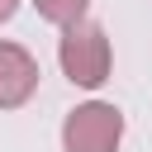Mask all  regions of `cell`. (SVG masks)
<instances>
[{
	"instance_id": "obj_1",
	"label": "cell",
	"mask_w": 152,
	"mask_h": 152,
	"mask_svg": "<svg viewBox=\"0 0 152 152\" xmlns=\"http://www.w3.org/2000/svg\"><path fill=\"white\" fill-rule=\"evenodd\" d=\"M62 71H66V81H76V86H86V90H95L104 76H109V38H104V28L100 24H90V19H76V24H62Z\"/></svg>"
},
{
	"instance_id": "obj_2",
	"label": "cell",
	"mask_w": 152,
	"mask_h": 152,
	"mask_svg": "<svg viewBox=\"0 0 152 152\" xmlns=\"http://www.w3.org/2000/svg\"><path fill=\"white\" fill-rule=\"evenodd\" d=\"M119 138H124V114L104 100H90V104L71 109L66 128H62L66 152H119Z\"/></svg>"
},
{
	"instance_id": "obj_3",
	"label": "cell",
	"mask_w": 152,
	"mask_h": 152,
	"mask_svg": "<svg viewBox=\"0 0 152 152\" xmlns=\"http://www.w3.org/2000/svg\"><path fill=\"white\" fill-rule=\"evenodd\" d=\"M38 90V62L19 43H0V109H19Z\"/></svg>"
},
{
	"instance_id": "obj_4",
	"label": "cell",
	"mask_w": 152,
	"mask_h": 152,
	"mask_svg": "<svg viewBox=\"0 0 152 152\" xmlns=\"http://www.w3.org/2000/svg\"><path fill=\"white\" fill-rule=\"evenodd\" d=\"M33 5H38V14L52 19V24H76V19H86V5H90V0H33Z\"/></svg>"
},
{
	"instance_id": "obj_5",
	"label": "cell",
	"mask_w": 152,
	"mask_h": 152,
	"mask_svg": "<svg viewBox=\"0 0 152 152\" xmlns=\"http://www.w3.org/2000/svg\"><path fill=\"white\" fill-rule=\"evenodd\" d=\"M14 5H19V0H0V19H10V14H14Z\"/></svg>"
}]
</instances>
